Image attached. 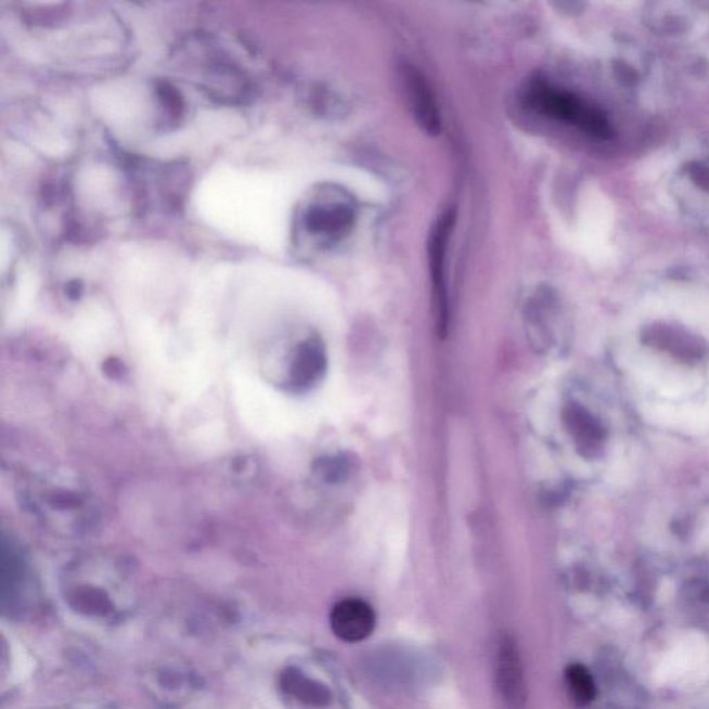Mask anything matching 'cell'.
Returning a JSON list of instances; mask_svg holds the SVG:
<instances>
[{
    "label": "cell",
    "mask_w": 709,
    "mask_h": 709,
    "mask_svg": "<svg viewBox=\"0 0 709 709\" xmlns=\"http://www.w3.org/2000/svg\"><path fill=\"white\" fill-rule=\"evenodd\" d=\"M353 221L354 209L349 198L328 190L304 209L299 227L314 243L332 244L347 236Z\"/></svg>",
    "instance_id": "obj_1"
},
{
    "label": "cell",
    "mask_w": 709,
    "mask_h": 709,
    "mask_svg": "<svg viewBox=\"0 0 709 709\" xmlns=\"http://www.w3.org/2000/svg\"><path fill=\"white\" fill-rule=\"evenodd\" d=\"M497 683L502 698L513 709H521L526 704V679L518 656L517 644L511 636H503L498 648Z\"/></svg>",
    "instance_id": "obj_5"
},
{
    "label": "cell",
    "mask_w": 709,
    "mask_h": 709,
    "mask_svg": "<svg viewBox=\"0 0 709 709\" xmlns=\"http://www.w3.org/2000/svg\"><path fill=\"white\" fill-rule=\"evenodd\" d=\"M566 682L573 702L579 707H585L596 697V686H594L591 672L581 663H572L566 671Z\"/></svg>",
    "instance_id": "obj_9"
},
{
    "label": "cell",
    "mask_w": 709,
    "mask_h": 709,
    "mask_svg": "<svg viewBox=\"0 0 709 709\" xmlns=\"http://www.w3.org/2000/svg\"><path fill=\"white\" fill-rule=\"evenodd\" d=\"M401 79L414 119L424 132L436 137L441 131V117L426 77L417 68L403 64Z\"/></svg>",
    "instance_id": "obj_4"
},
{
    "label": "cell",
    "mask_w": 709,
    "mask_h": 709,
    "mask_svg": "<svg viewBox=\"0 0 709 709\" xmlns=\"http://www.w3.org/2000/svg\"><path fill=\"white\" fill-rule=\"evenodd\" d=\"M647 347L671 354L679 362L694 364L707 357V344L681 328L653 326L643 334Z\"/></svg>",
    "instance_id": "obj_6"
},
{
    "label": "cell",
    "mask_w": 709,
    "mask_h": 709,
    "mask_svg": "<svg viewBox=\"0 0 709 709\" xmlns=\"http://www.w3.org/2000/svg\"><path fill=\"white\" fill-rule=\"evenodd\" d=\"M376 626L373 608L361 598H346L332 613L334 633L344 642H361L372 635Z\"/></svg>",
    "instance_id": "obj_7"
},
{
    "label": "cell",
    "mask_w": 709,
    "mask_h": 709,
    "mask_svg": "<svg viewBox=\"0 0 709 709\" xmlns=\"http://www.w3.org/2000/svg\"><path fill=\"white\" fill-rule=\"evenodd\" d=\"M566 422L569 433L576 438L579 451L582 452L583 456H598L607 436L602 423L586 409L578 407V404L568 407Z\"/></svg>",
    "instance_id": "obj_8"
},
{
    "label": "cell",
    "mask_w": 709,
    "mask_h": 709,
    "mask_svg": "<svg viewBox=\"0 0 709 709\" xmlns=\"http://www.w3.org/2000/svg\"><path fill=\"white\" fill-rule=\"evenodd\" d=\"M454 224H456V211L453 208L447 209L434 223L428 237L429 273H431L434 298L441 319L447 318L448 311L447 254Z\"/></svg>",
    "instance_id": "obj_3"
},
{
    "label": "cell",
    "mask_w": 709,
    "mask_h": 709,
    "mask_svg": "<svg viewBox=\"0 0 709 709\" xmlns=\"http://www.w3.org/2000/svg\"><path fill=\"white\" fill-rule=\"evenodd\" d=\"M529 99L539 112L549 117L576 125L583 131L597 134V137L608 133L606 119H603L596 109L588 106L573 94L558 91L546 83H536L531 88Z\"/></svg>",
    "instance_id": "obj_2"
}]
</instances>
